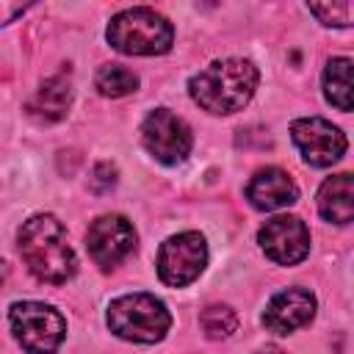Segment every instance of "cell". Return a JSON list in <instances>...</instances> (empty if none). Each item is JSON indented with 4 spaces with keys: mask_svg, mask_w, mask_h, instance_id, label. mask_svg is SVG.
<instances>
[{
    "mask_svg": "<svg viewBox=\"0 0 354 354\" xmlns=\"http://www.w3.org/2000/svg\"><path fill=\"white\" fill-rule=\"evenodd\" d=\"M19 254L30 274L50 285H64L77 271L75 249L64 224L50 213H36L19 227Z\"/></svg>",
    "mask_w": 354,
    "mask_h": 354,
    "instance_id": "obj_1",
    "label": "cell"
},
{
    "mask_svg": "<svg viewBox=\"0 0 354 354\" xmlns=\"http://www.w3.org/2000/svg\"><path fill=\"white\" fill-rule=\"evenodd\" d=\"M257 66L246 58H221L207 64L202 72H196L188 80L191 100L205 108L207 113L224 116L241 111L257 88Z\"/></svg>",
    "mask_w": 354,
    "mask_h": 354,
    "instance_id": "obj_2",
    "label": "cell"
},
{
    "mask_svg": "<svg viewBox=\"0 0 354 354\" xmlns=\"http://www.w3.org/2000/svg\"><path fill=\"white\" fill-rule=\"evenodd\" d=\"M108 44L124 55H163L171 50L174 28L152 8H124L108 22Z\"/></svg>",
    "mask_w": 354,
    "mask_h": 354,
    "instance_id": "obj_3",
    "label": "cell"
},
{
    "mask_svg": "<svg viewBox=\"0 0 354 354\" xmlns=\"http://www.w3.org/2000/svg\"><path fill=\"white\" fill-rule=\"evenodd\" d=\"M108 329L130 343H158L171 326L169 307L152 293H127L108 304Z\"/></svg>",
    "mask_w": 354,
    "mask_h": 354,
    "instance_id": "obj_4",
    "label": "cell"
},
{
    "mask_svg": "<svg viewBox=\"0 0 354 354\" xmlns=\"http://www.w3.org/2000/svg\"><path fill=\"white\" fill-rule=\"evenodd\" d=\"M8 324L17 343L28 354H55L64 343L66 324L64 315L41 301H17L8 310Z\"/></svg>",
    "mask_w": 354,
    "mask_h": 354,
    "instance_id": "obj_5",
    "label": "cell"
},
{
    "mask_svg": "<svg viewBox=\"0 0 354 354\" xmlns=\"http://www.w3.org/2000/svg\"><path fill=\"white\" fill-rule=\"evenodd\" d=\"M141 138H144V147L147 152L160 160L163 166H177L183 163L188 155H191V147H194V136H191V127L177 116L171 113L169 108H155L144 124H141Z\"/></svg>",
    "mask_w": 354,
    "mask_h": 354,
    "instance_id": "obj_6",
    "label": "cell"
},
{
    "mask_svg": "<svg viewBox=\"0 0 354 354\" xmlns=\"http://www.w3.org/2000/svg\"><path fill=\"white\" fill-rule=\"evenodd\" d=\"M207 266V243L199 232H180L160 243L158 252V277L171 285L183 288L191 285Z\"/></svg>",
    "mask_w": 354,
    "mask_h": 354,
    "instance_id": "obj_7",
    "label": "cell"
},
{
    "mask_svg": "<svg viewBox=\"0 0 354 354\" xmlns=\"http://www.w3.org/2000/svg\"><path fill=\"white\" fill-rule=\"evenodd\" d=\"M290 138L310 166H332L346 152V136L340 127L321 116H301L290 124Z\"/></svg>",
    "mask_w": 354,
    "mask_h": 354,
    "instance_id": "obj_8",
    "label": "cell"
},
{
    "mask_svg": "<svg viewBox=\"0 0 354 354\" xmlns=\"http://www.w3.org/2000/svg\"><path fill=\"white\" fill-rule=\"evenodd\" d=\"M86 246L100 268H116L136 249V230L124 216H100L86 232Z\"/></svg>",
    "mask_w": 354,
    "mask_h": 354,
    "instance_id": "obj_9",
    "label": "cell"
},
{
    "mask_svg": "<svg viewBox=\"0 0 354 354\" xmlns=\"http://www.w3.org/2000/svg\"><path fill=\"white\" fill-rule=\"evenodd\" d=\"M257 241L266 257L279 266H296L310 252V230L296 216H277L266 221L257 232Z\"/></svg>",
    "mask_w": 354,
    "mask_h": 354,
    "instance_id": "obj_10",
    "label": "cell"
},
{
    "mask_svg": "<svg viewBox=\"0 0 354 354\" xmlns=\"http://www.w3.org/2000/svg\"><path fill=\"white\" fill-rule=\"evenodd\" d=\"M313 315H315V296L304 288H288L268 301L263 313V326L274 335H290L299 326L310 324Z\"/></svg>",
    "mask_w": 354,
    "mask_h": 354,
    "instance_id": "obj_11",
    "label": "cell"
},
{
    "mask_svg": "<svg viewBox=\"0 0 354 354\" xmlns=\"http://www.w3.org/2000/svg\"><path fill=\"white\" fill-rule=\"evenodd\" d=\"M246 199L257 210H279L299 199V188L288 171H282L277 166H266V169L254 171V177L249 180Z\"/></svg>",
    "mask_w": 354,
    "mask_h": 354,
    "instance_id": "obj_12",
    "label": "cell"
},
{
    "mask_svg": "<svg viewBox=\"0 0 354 354\" xmlns=\"http://www.w3.org/2000/svg\"><path fill=\"white\" fill-rule=\"evenodd\" d=\"M69 105H72V83H69V77L61 72V75L47 77V80L36 88L33 100L28 102V113H30L36 122L50 124V122H61V119L66 116Z\"/></svg>",
    "mask_w": 354,
    "mask_h": 354,
    "instance_id": "obj_13",
    "label": "cell"
},
{
    "mask_svg": "<svg viewBox=\"0 0 354 354\" xmlns=\"http://www.w3.org/2000/svg\"><path fill=\"white\" fill-rule=\"evenodd\" d=\"M318 213L332 224H348L354 218V180L348 171L324 180L318 191Z\"/></svg>",
    "mask_w": 354,
    "mask_h": 354,
    "instance_id": "obj_14",
    "label": "cell"
},
{
    "mask_svg": "<svg viewBox=\"0 0 354 354\" xmlns=\"http://www.w3.org/2000/svg\"><path fill=\"white\" fill-rule=\"evenodd\" d=\"M324 94L337 111H351V61L332 58L324 69Z\"/></svg>",
    "mask_w": 354,
    "mask_h": 354,
    "instance_id": "obj_15",
    "label": "cell"
},
{
    "mask_svg": "<svg viewBox=\"0 0 354 354\" xmlns=\"http://www.w3.org/2000/svg\"><path fill=\"white\" fill-rule=\"evenodd\" d=\"M94 86H97V91L102 97H124V94L138 88V77L130 69L119 66V64H108V66H102L97 72Z\"/></svg>",
    "mask_w": 354,
    "mask_h": 354,
    "instance_id": "obj_16",
    "label": "cell"
},
{
    "mask_svg": "<svg viewBox=\"0 0 354 354\" xmlns=\"http://www.w3.org/2000/svg\"><path fill=\"white\" fill-rule=\"evenodd\" d=\"M199 324H202V329L210 340H224L238 329V315L227 304H210V307L202 310Z\"/></svg>",
    "mask_w": 354,
    "mask_h": 354,
    "instance_id": "obj_17",
    "label": "cell"
},
{
    "mask_svg": "<svg viewBox=\"0 0 354 354\" xmlns=\"http://www.w3.org/2000/svg\"><path fill=\"white\" fill-rule=\"evenodd\" d=\"M310 14L318 17V22L329 25V28H348L351 25V3H310L307 6Z\"/></svg>",
    "mask_w": 354,
    "mask_h": 354,
    "instance_id": "obj_18",
    "label": "cell"
},
{
    "mask_svg": "<svg viewBox=\"0 0 354 354\" xmlns=\"http://www.w3.org/2000/svg\"><path fill=\"white\" fill-rule=\"evenodd\" d=\"M113 185H116V166L113 163H97L94 166V177H91V191L105 194Z\"/></svg>",
    "mask_w": 354,
    "mask_h": 354,
    "instance_id": "obj_19",
    "label": "cell"
},
{
    "mask_svg": "<svg viewBox=\"0 0 354 354\" xmlns=\"http://www.w3.org/2000/svg\"><path fill=\"white\" fill-rule=\"evenodd\" d=\"M28 8H30L28 3H6V0H0V25L14 22V19L22 17Z\"/></svg>",
    "mask_w": 354,
    "mask_h": 354,
    "instance_id": "obj_20",
    "label": "cell"
},
{
    "mask_svg": "<svg viewBox=\"0 0 354 354\" xmlns=\"http://www.w3.org/2000/svg\"><path fill=\"white\" fill-rule=\"evenodd\" d=\"M257 354H282L279 348H274V346H268V348H263V351H257Z\"/></svg>",
    "mask_w": 354,
    "mask_h": 354,
    "instance_id": "obj_21",
    "label": "cell"
}]
</instances>
